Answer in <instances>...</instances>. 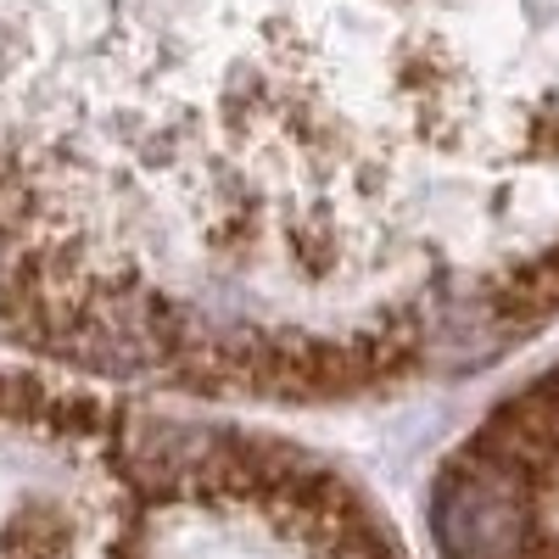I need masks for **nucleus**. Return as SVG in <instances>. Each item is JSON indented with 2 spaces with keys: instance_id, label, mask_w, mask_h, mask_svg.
Segmentation results:
<instances>
[{
  "instance_id": "nucleus-1",
  "label": "nucleus",
  "mask_w": 559,
  "mask_h": 559,
  "mask_svg": "<svg viewBox=\"0 0 559 559\" xmlns=\"http://www.w3.org/2000/svg\"><path fill=\"white\" fill-rule=\"evenodd\" d=\"M559 313V0H0V342L331 403Z\"/></svg>"
}]
</instances>
